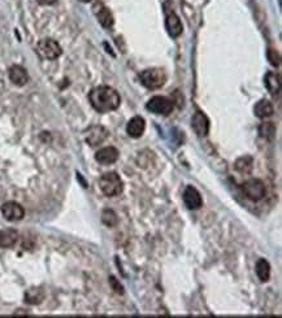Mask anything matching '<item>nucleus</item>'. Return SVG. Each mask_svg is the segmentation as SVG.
<instances>
[{"label":"nucleus","instance_id":"obj_1","mask_svg":"<svg viewBox=\"0 0 282 318\" xmlns=\"http://www.w3.org/2000/svg\"><path fill=\"white\" fill-rule=\"evenodd\" d=\"M89 100L95 111L100 113L116 111L120 107L121 97L120 94L109 86H99L91 90L89 94Z\"/></svg>","mask_w":282,"mask_h":318},{"label":"nucleus","instance_id":"obj_2","mask_svg":"<svg viewBox=\"0 0 282 318\" xmlns=\"http://www.w3.org/2000/svg\"><path fill=\"white\" fill-rule=\"evenodd\" d=\"M100 191L108 197H114L121 195L124 191V183L120 175L114 172L106 173L99 179Z\"/></svg>","mask_w":282,"mask_h":318},{"label":"nucleus","instance_id":"obj_3","mask_svg":"<svg viewBox=\"0 0 282 318\" xmlns=\"http://www.w3.org/2000/svg\"><path fill=\"white\" fill-rule=\"evenodd\" d=\"M140 78L143 86L148 90L161 89L167 82V74L160 68H151L143 70L141 73Z\"/></svg>","mask_w":282,"mask_h":318},{"label":"nucleus","instance_id":"obj_4","mask_svg":"<svg viewBox=\"0 0 282 318\" xmlns=\"http://www.w3.org/2000/svg\"><path fill=\"white\" fill-rule=\"evenodd\" d=\"M242 191L252 201H259L265 196L267 190H265V185L263 181L257 178L248 179L242 185Z\"/></svg>","mask_w":282,"mask_h":318},{"label":"nucleus","instance_id":"obj_5","mask_svg":"<svg viewBox=\"0 0 282 318\" xmlns=\"http://www.w3.org/2000/svg\"><path fill=\"white\" fill-rule=\"evenodd\" d=\"M36 51L42 58L47 59V60H55L63 54L60 44L57 43L54 39H43L40 40L38 46H36Z\"/></svg>","mask_w":282,"mask_h":318},{"label":"nucleus","instance_id":"obj_6","mask_svg":"<svg viewBox=\"0 0 282 318\" xmlns=\"http://www.w3.org/2000/svg\"><path fill=\"white\" fill-rule=\"evenodd\" d=\"M146 108L156 115L168 116L173 111V101L165 96H154L151 100H148Z\"/></svg>","mask_w":282,"mask_h":318},{"label":"nucleus","instance_id":"obj_7","mask_svg":"<svg viewBox=\"0 0 282 318\" xmlns=\"http://www.w3.org/2000/svg\"><path fill=\"white\" fill-rule=\"evenodd\" d=\"M1 215L7 221H21L25 216V211L22 205L16 201H7L1 205Z\"/></svg>","mask_w":282,"mask_h":318},{"label":"nucleus","instance_id":"obj_8","mask_svg":"<svg viewBox=\"0 0 282 318\" xmlns=\"http://www.w3.org/2000/svg\"><path fill=\"white\" fill-rule=\"evenodd\" d=\"M183 203L190 211H197L203 205V199L202 195L195 187L187 186L183 192Z\"/></svg>","mask_w":282,"mask_h":318},{"label":"nucleus","instance_id":"obj_9","mask_svg":"<svg viewBox=\"0 0 282 318\" xmlns=\"http://www.w3.org/2000/svg\"><path fill=\"white\" fill-rule=\"evenodd\" d=\"M107 136L108 131L104 129L103 126H93L86 132V142L91 147L99 146L107 139Z\"/></svg>","mask_w":282,"mask_h":318},{"label":"nucleus","instance_id":"obj_10","mask_svg":"<svg viewBox=\"0 0 282 318\" xmlns=\"http://www.w3.org/2000/svg\"><path fill=\"white\" fill-rule=\"evenodd\" d=\"M191 126H193L194 131L197 132L199 136H206L208 135L210 131V120L203 112L198 111L195 115L193 116L191 120Z\"/></svg>","mask_w":282,"mask_h":318},{"label":"nucleus","instance_id":"obj_11","mask_svg":"<svg viewBox=\"0 0 282 318\" xmlns=\"http://www.w3.org/2000/svg\"><path fill=\"white\" fill-rule=\"evenodd\" d=\"M118 156H120V154H118L117 148H114V147H106V148H102V150L98 151L97 155H95V160L99 164L111 165L117 161Z\"/></svg>","mask_w":282,"mask_h":318},{"label":"nucleus","instance_id":"obj_12","mask_svg":"<svg viewBox=\"0 0 282 318\" xmlns=\"http://www.w3.org/2000/svg\"><path fill=\"white\" fill-rule=\"evenodd\" d=\"M94 13L97 16L98 21L100 22V25L106 28V29H109L113 26V16L109 12L108 8H106L102 3H97L94 5Z\"/></svg>","mask_w":282,"mask_h":318},{"label":"nucleus","instance_id":"obj_13","mask_svg":"<svg viewBox=\"0 0 282 318\" xmlns=\"http://www.w3.org/2000/svg\"><path fill=\"white\" fill-rule=\"evenodd\" d=\"M165 28H167V32H168L169 35L173 36V38L179 36L183 32L182 22H181L179 17L176 15L175 12H171L165 18Z\"/></svg>","mask_w":282,"mask_h":318},{"label":"nucleus","instance_id":"obj_14","mask_svg":"<svg viewBox=\"0 0 282 318\" xmlns=\"http://www.w3.org/2000/svg\"><path fill=\"white\" fill-rule=\"evenodd\" d=\"M9 79L16 86H25L29 82V74L25 68H22L20 65H13L9 69Z\"/></svg>","mask_w":282,"mask_h":318},{"label":"nucleus","instance_id":"obj_15","mask_svg":"<svg viewBox=\"0 0 282 318\" xmlns=\"http://www.w3.org/2000/svg\"><path fill=\"white\" fill-rule=\"evenodd\" d=\"M144 129H146V122H144V120L142 117L137 116V117H133L128 122L126 132L132 138H140V136H142L143 132H144Z\"/></svg>","mask_w":282,"mask_h":318},{"label":"nucleus","instance_id":"obj_16","mask_svg":"<svg viewBox=\"0 0 282 318\" xmlns=\"http://www.w3.org/2000/svg\"><path fill=\"white\" fill-rule=\"evenodd\" d=\"M18 239V232L13 229L0 230V248H11Z\"/></svg>","mask_w":282,"mask_h":318},{"label":"nucleus","instance_id":"obj_17","mask_svg":"<svg viewBox=\"0 0 282 318\" xmlns=\"http://www.w3.org/2000/svg\"><path fill=\"white\" fill-rule=\"evenodd\" d=\"M254 112L255 115H256V117L259 118L269 117V116L273 115V105H272V103L269 100L263 99V100L257 101V103L255 104Z\"/></svg>","mask_w":282,"mask_h":318},{"label":"nucleus","instance_id":"obj_18","mask_svg":"<svg viewBox=\"0 0 282 318\" xmlns=\"http://www.w3.org/2000/svg\"><path fill=\"white\" fill-rule=\"evenodd\" d=\"M265 87L268 89V91L273 95L280 93V87H281V81H280V75L276 73H267L264 78Z\"/></svg>","mask_w":282,"mask_h":318},{"label":"nucleus","instance_id":"obj_19","mask_svg":"<svg viewBox=\"0 0 282 318\" xmlns=\"http://www.w3.org/2000/svg\"><path fill=\"white\" fill-rule=\"evenodd\" d=\"M256 274L261 282H268L269 277H271V265L267 260L260 258L256 262Z\"/></svg>","mask_w":282,"mask_h":318},{"label":"nucleus","instance_id":"obj_20","mask_svg":"<svg viewBox=\"0 0 282 318\" xmlns=\"http://www.w3.org/2000/svg\"><path fill=\"white\" fill-rule=\"evenodd\" d=\"M43 299H44V292L43 289L39 288V287H34V288H30L28 292L25 293V301L28 304H35L42 303Z\"/></svg>","mask_w":282,"mask_h":318},{"label":"nucleus","instance_id":"obj_21","mask_svg":"<svg viewBox=\"0 0 282 318\" xmlns=\"http://www.w3.org/2000/svg\"><path fill=\"white\" fill-rule=\"evenodd\" d=\"M252 166H254V160L251 156H243L236 162V169L242 174H250L252 172Z\"/></svg>","mask_w":282,"mask_h":318},{"label":"nucleus","instance_id":"obj_22","mask_svg":"<svg viewBox=\"0 0 282 318\" xmlns=\"http://www.w3.org/2000/svg\"><path fill=\"white\" fill-rule=\"evenodd\" d=\"M102 221L108 227H113V226H116L118 223V217L112 209H106L102 213Z\"/></svg>","mask_w":282,"mask_h":318},{"label":"nucleus","instance_id":"obj_23","mask_svg":"<svg viewBox=\"0 0 282 318\" xmlns=\"http://www.w3.org/2000/svg\"><path fill=\"white\" fill-rule=\"evenodd\" d=\"M259 134H260L263 138L265 139L272 140L276 135V127L272 122H265V124H261L260 127H259Z\"/></svg>","mask_w":282,"mask_h":318},{"label":"nucleus","instance_id":"obj_24","mask_svg":"<svg viewBox=\"0 0 282 318\" xmlns=\"http://www.w3.org/2000/svg\"><path fill=\"white\" fill-rule=\"evenodd\" d=\"M267 56H268L269 63H271L273 66H280V63H281V56H280V54L277 52V51L269 50L268 54H267Z\"/></svg>","mask_w":282,"mask_h":318},{"label":"nucleus","instance_id":"obj_25","mask_svg":"<svg viewBox=\"0 0 282 318\" xmlns=\"http://www.w3.org/2000/svg\"><path fill=\"white\" fill-rule=\"evenodd\" d=\"M109 285H111V287L113 288V291L116 293H120V295L124 293V287L120 285V282H118L114 277H109Z\"/></svg>","mask_w":282,"mask_h":318},{"label":"nucleus","instance_id":"obj_26","mask_svg":"<svg viewBox=\"0 0 282 318\" xmlns=\"http://www.w3.org/2000/svg\"><path fill=\"white\" fill-rule=\"evenodd\" d=\"M38 3L42 4V5H52L57 1V0H36Z\"/></svg>","mask_w":282,"mask_h":318},{"label":"nucleus","instance_id":"obj_27","mask_svg":"<svg viewBox=\"0 0 282 318\" xmlns=\"http://www.w3.org/2000/svg\"><path fill=\"white\" fill-rule=\"evenodd\" d=\"M79 1H82V3H90L91 0H79Z\"/></svg>","mask_w":282,"mask_h":318}]
</instances>
